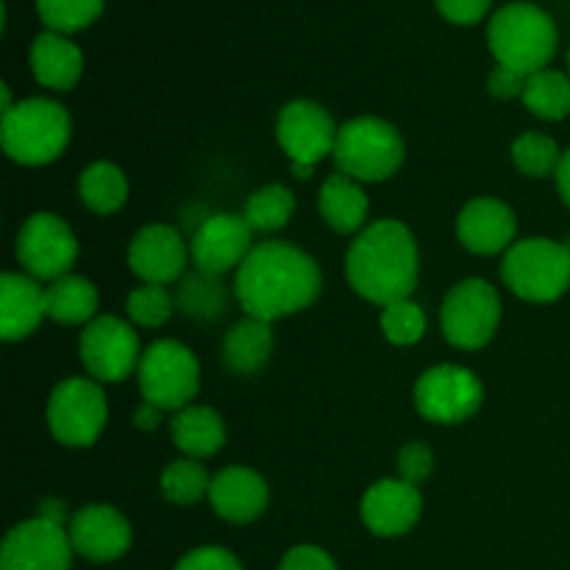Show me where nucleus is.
Segmentation results:
<instances>
[{
	"mask_svg": "<svg viewBox=\"0 0 570 570\" xmlns=\"http://www.w3.org/2000/svg\"><path fill=\"white\" fill-rule=\"evenodd\" d=\"M321 287L317 262L287 243L256 245L234 278V295L245 315L267 323L306 309L321 295Z\"/></svg>",
	"mask_w": 570,
	"mask_h": 570,
	"instance_id": "nucleus-1",
	"label": "nucleus"
},
{
	"mask_svg": "<svg viewBox=\"0 0 570 570\" xmlns=\"http://www.w3.org/2000/svg\"><path fill=\"white\" fill-rule=\"evenodd\" d=\"M345 273L351 287L371 304L406 301L417 284L415 237L401 220L373 223L348 248Z\"/></svg>",
	"mask_w": 570,
	"mask_h": 570,
	"instance_id": "nucleus-2",
	"label": "nucleus"
},
{
	"mask_svg": "<svg viewBox=\"0 0 570 570\" xmlns=\"http://www.w3.org/2000/svg\"><path fill=\"white\" fill-rule=\"evenodd\" d=\"M488 42L495 61L521 76L546 70L557 50V26L540 6L510 3L490 20Z\"/></svg>",
	"mask_w": 570,
	"mask_h": 570,
	"instance_id": "nucleus-3",
	"label": "nucleus"
},
{
	"mask_svg": "<svg viewBox=\"0 0 570 570\" xmlns=\"http://www.w3.org/2000/svg\"><path fill=\"white\" fill-rule=\"evenodd\" d=\"M72 122L61 104L48 98L20 100L0 120V139L17 165L39 167L59 159L70 145Z\"/></svg>",
	"mask_w": 570,
	"mask_h": 570,
	"instance_id": "nucleus-4",
	"label": "nucleus"
},
{
	"mask_svg": "<svg viewBox=\"0 0 570 570\" xmlns=\"http://www.w3.org/2000/svg\"><path fill=\"white\" fill-rule=\"evenodd\" d=\"M507 287L532 304H551L570 289V245L532 237L512 245L501 265Z\"/></svg>",
	"mask_w": 570,
	"mask_h": 570,
	"instance_id": "nucleus-5",
	"label": "nucleus"
},
{
	"mask_svg": "<svg viewBox=\"0 0 570 570\" xmlns=\"http://www.w3.org/2000/svg\"><path fill=\"white\" fill-rule=\"evenodd\" d=\"M404 139L399 128L379 117H356L340 126L334 161L354 181H384L404 165Z\"/></svg>",
	"mask_w": 570,
	"mask_h": 570,
	"instance_id": "nucleus-6",
	"label": "nucleus"
},
{
	"mask_svg": "<svg viewBox=\"0 0 570 570\" xmlns=\"http://www.w3.org/2000/svg\"><path fill=\"white\" fill-rule=\"evenodd\" d=\"M139 390L159 410H184L200 387V367L193 351L176 340L148 345L137 367Z\"/></svg>",
	"mask_w": 570,
	"mask_h": 570,
	"instance_id": "nucleus-7",
	"label": "nucleus"
},
{
	"mask_svg": "<svg viewBox=\"0 0 570 570\" xmlns=\"http://www.w3.org/2000/svg\"><path fill=\"white\" fill-rule=\"evenodd\" d=\"M501 321V298L495 287L482 278H465L454 284L440 309V326L445 340L456 348H484L495 337Z\"/></svg>",
	"mask_w": 570,
	"mask_h": 570,
	"instance_id": "nucleus-8",
	"label": "nucleus"
},
{
	"mask_svg": "<svg viewBox=\"0 0 570 570\" xmlns=\"http://www.w3.org/2000/svg\"><path fill=\"white\" fill-rule=\"evenodd\" d=\"M104 390L92 379H67L53 390L48 401V426L61 445L87 449L100 438L106 426Z\"/></svg>",
	"mask_w": 570,
	"mask_h": 570,
	"instance_id": "nucleus-9",
	"label": "nucleus"
},
{
	"mask_svg": "<svg viewBox=\"0 0 570 570\" xmlns=\"http://www.w3.org/2000/svg\"><path fill=\"white\" fill-rule=\"evenodd\" d=\"M76 256V234L59 215L37 212L22 223L17 234V259L22 271L37 282H56L61 276H70Z\"/></svg>",
	"mask_w": 570,
	"mask_h": 570,
	"instance_id": "nucleus-10",
	"label": "nucleus"
},
{
	"mask_svg": "<svg viewBox=\"0 0 570 570\" xmlns=\"http://www.w3.org/2000/svg\"><path fill=\"white\" fill-rule=\"evenodd\" d=\"M482 382L468 367L438 365L415 384V406L432 423H462L482 406Z\"/></svg>",
	"mask_w": 570,
	"mask_h": 570,
	"instance_id": "nucleus-11",
	"label": "nucleus"
},
{
	"mask_svg": "<svg viewBox=\"0 0 570 570\" xmlns=\"http://www.w3.org/2000/svg\"><path fill=\"white\" fill-rule=\"evenodd\" d=\"M81 362L98 382H122L139 367L142 351L134 328L120 317H95L81 334Z\"/></svg>",
	"mask_w": 570,
	"mask_h": 570,
	"instance_id": "nucleus-12",
	"label": "nucleus"
},
{
	"mask_svg": "<svg viewBox=\"0 0 570 570\" xmlns=\"http://www.w3.org/2000/svg\"><path fill=\"white\" fill-rule=\"evenodd\" d=\"M72 554L65 523L39 515L6 534L0 570H70Z\"/></svg>",
	"mask_w": 570,
	"mask_h": 570,
	"instance_id": "nucleus-13",
	"label": "nucleus"
},
{
	"mask_svg": "<svg viewBox=\"0 0 570 570\" xmlns=\"http://www.w3.org/2000/svg\"><path fill=\"white\" fill-rule=\"evenodd\" d=\"M278 142L289 156V165H312L334 154L340 128L334 126L332 115L312 100H293L282 109L276 122Z\"/></svg>",
	"mask_w": 570,
	"mask_h": 570,
	"instance_id": "nucleus-14",
	"label": "nucleus"
},
{
	"mask_svg": "<svg viewBox=\"0 0 570 570\" xmlns=\"http://www.w3.org/2000/svg\"><path fill=\"white\" fill-rule=\"evenodd\" d=\"M254 228L248 226L243 215H215L200 223L195 232L189 256L206 276H223L232 267H239L248 254L254 250L250 245Z\"/></svg>",
	"mask_w": 570,
	"mask_h": 570,
	"instance_id": "nucleus-15",
	"label": "nucleus"
},
{
	"mask_svg": "<svg viewBox=\"0 0 570 570\" xmlns=\"http://www.w3.org/2000/svg\"><path fill=\"white\" fill-rule=\"evenodd\" d=\"M70 543L89 562H115L131 549V527L109 504H89L72 515Z\"/></svg>",
	"mask_w": 570,
	"mask_h": 570,
	"instance_id": "nucleus-16",
	"label": "nucleus"
},
{
	"mask_svg": "<svg viewBox=\"0 0 570 570\" xmlns=\"http://www.w3.org/2000/svg\"><path fill=\"white\" fill-rule=\"evenodd\" d=\"M187 256L189 250L181 234L165 223L145 226L128 245V267L134 276L142 278L145 284H159V287L178 282L187 267Z\"/></svg>",
	"mask_w": 570,
	"mask_h": 570,
	"instance_id": "nucleus-17",
	"label": "nucleus"
},
{
	"mask_svg": "<svg viewBox=\"0 0 570 570\" xmlns=\"http://www.w3.org/2000/svg\"><path fill=\"white\" fill-rule=\"evenodd\" d=\"M423 499L404 479H382L362 499V521L379 538H401L421 521Z\"/></svg>",
	"mask_w": 570,
	"mask_h": 570,
	"instance_id": "nucleus-18",
	"label": "nucleus"
},
{
	"mask_svg": "<svg viewBox=\"0 0 570 570\" xmlns=\"http://www.w3.org/2000/svg\"><path fill=\"white\" fill-rule=\"evenodd\" d=\"M518 220L515 212L499 198H473L462 206L456 220V237L471 254L493 256L512 248Z\"/></svg>",
	"mask_w": 570,
	"mask_h": 570,
	"instance_id": "nucleus-19",
	"label": "nucleus"
},
{
	"mask_svg": "<svg viewBox=\"0 0 570 570\" xmlns=\"http://www.w3.org/2000/svg\"><path fill=\"white\" fill-rule=\"evenodd\" d=\"M209 501L217 515L228 523H250L267 510L271 490L250 468H226L212 479Z\"/></svg>",
	"mask_w": 570,
	"mask_h": 570,
	"instance_id": "nucleus-20",
	"label": "nucleus"
},
{
	"mask_svg": "<svg viewBox=\"0 0 570 570\" xmlns=\"http://www.w3.org/2000/svg\"><path fill=\"white\" fill-rule=\"evenodd\" d=\"M48 315L45 289L26 273H3L0 278V337L6 343L26 340Z\"/></svg>",
	"mask_w": 570,
	"mask_h": 570,
	"instance_id": "nucleus-21",
	"label": "nucleus"
},
{
	"mask_svg": "<svg viewBox=\"0 0 570 570\" xmlns=\"http://www.w3.org/2000/svg\"><path fill=\"white\" fill-rule=\"evenodd\" d=\"M31 70L42 87L50 89H72L83 72V56L76 42L59 31H45L33 39L31 48Z\"/></svg>",
	"mask_w": 570,
	"mask_h": 570,
	"instance_id": "nucleus-22",
	"label": "nucleus"
},
{
	"mask_svg": "<svg viewBox=\"0 0 570 570\" xmlns=\"http://www.w3.org/2000/svg\"><path fill=\"white\" fill-rule=\"evenodd\" d=\"M173 443L189 454V460H204L217 454L226 443V423L209 406H184L170 421Z\"/></svg>",
	"mask_w": 570,
	"mask_h": 570,
	"instance_id": "nucleus-23",
	"label": "nucleus"
},
{
	"mask_svg": "<svg viewBox=\"0 0 570 570\" xmlns=\"http://www.w3.org/2000/svg\"><path fill=\"white\" fill-rule=\"evenodd\" d=\"M321 215L337 234H354L367 220V195L360 181L343 176H328L321 187Z\"/></svg>",
	"mask_w": 570,
	"mask_h": 570,
	"instance_id": "nucleus-24",
	"label": "nucleus"
},
{
	"mask_svg": "<svg viewBox=\"0 0 570 570\" xmlns=\"http://www.w3.org/2000/svg\"><path fill=\"white\" fill-rule=\"evenodd\" d=\"M273 351V332L271 323L259 321V317H245L239 321L232 332L223 340V360H226L228 371L239 373V376H250L259 371Z\"/></svg>",
	"mask_w": 570,
	"mask_h": 570,
	"instance_id": "nucleus-25",
	"label": "nucleus"
},
{
	"mask_svg": "<svg viewBox=\"0 0 570 570\" xmlns=\"http://www.w3.org/2000/svg\"><path fill=\"white\" fill-rule=\"evenodd\" d=\"M45 304H48V317H53L56 323L81 326L92 323L98 312V289L81 276H61L45 287Z\"/></svg>",
	"mask_w": 570,
	"mask_h": 570,
	"instance_id": "nucleus-26",
	"label": "nucleus"
},
{
	"mask_svg": "<svg viewBox=\"0 0 570 570\" xmlns=\"http://www.w3.org/2000/svg\"><path fill=\"white\" fill-rule=\"evenodd\" d=\"M78 193L83 206L95 215H115L128 198V181L111 161H95L78 178Z\"/></svg>",
	"mask_w": 570,
	"mask_h": 570,
	"instance_id": "nucleus-27",
	"label": "nucleus"
},
{
	"mask_svg": "<svg viewBox=\"0 0 570 570\" xmlns=\"http://www.w3.org/2000/svg\"><path fill=\"white\" fill-rule=\"evenodd\" d=\"M523 106L543 120H562L570 115V76L557 70H540L527 78Z\"/></svg>",
	"mask_w": 570,
	"mask_h": 570,
	"instance_id": "nucleus-28",
	"label": "nucleus"
},
{
	"mask_svg": "<svg viewBox=\"0 0 570 570\" xmlns=\"http://www.w3.org/2000/svg\"><path fill=\"white\" fill-rule=\"evenodd\" d=\"M295 212V195L282 184H267L256 189L245 204L243 217L254 232H278L289 223Z\"/></svg>",
	"mask_w": 570,
	"mask_h": 570,
	"instance_id": "nucleus-29",
	"label": "nucleus"
},
{
	"mask_svg": "<svg viewBox=\"0 0 570 570\" xmlns=\"http://www.w3.org/2000/svg\"><path fill=\"white\" fill-rule=\"evenodd\" d=\"M212 479L198 460H178L170 462L161 473V493L173 504H198L204 495H209Z\"/></svg>",
	"mask_w": 570,
	"mask_h": 570,
	"instance_id": "nucleus-30",
	"label": "nucleus"
},
{
	"mask_svg": "<svg viewBox=\"0 0 570 570\" xmlns=\"http://www.w3.org/2000/svg\"><path fill=\"white\" fill-rule=\"evenodd\" d=\"M512 161L518 170L529 178H549L557 176V167L562 161V150L557 139L546 134H521L512 142Z\"/></svg>",
	"mask_w": 570,
	"mask_h": 570,
	"instance_id": "nucleus-31",
	"label": "nucleus"
},
{
	"mask_svg": "<svg viewBox=\"0 0 570 570\" xmlns=\"http://www.w3.org/2000/svg\"><path fill=\"white\" fill-rule=\"evenodd\" d=\"M37 11L50 31L72 33L98 20L104 0H37Z\"/></svg>",
	"mask_w": 570,
	"mask_h": 570,
	"instance_id": "nucleus-32",
	"label": "nucleus"
},
{
	"mask_svg": "<svg viewBox=\"0 0 570 570\" xmlns=\"http://www.w3.org/2000/svg\"><path fill=\"white\" fill-rule=\"evenodd\" d=\"M382 332L393 345H415L426 334V315L415 301H395L384 306Z\"/></svg>",
	"mask_w": 570,
	"mask_h": 570,
	"instance_id": "nucleus-33",
	"label": "nucleus"
},
{
	"mask_svg": "<svg viewBox=\"0 0 570 570\" xmlns=\"http://www.w3.org/2000/svg\"><path fill=\"white\" fill-rule=\"evenodd\" d=\"M126 312L137 326H165L173 315V298L165 287H159V284H142V287L134 289V293L128 295Z\"/></svg>",
	"mask_w": 570,
	"mask_h": 570,
	"instance_id": "nucleus-34",
	"label": "nucleus"
},
{
	"mask_svg": "<svg viewBox=\"0 0 570 570\" xmlns=\"http://www.w3.org/2000/svg\"><path fill=\"white\" fill-rule=\"evenodd\" d=\"M434 471V456L432 451L423 443H406L404 449L399 451V473L404 482L421 484L429 473Z\"/></svg>",
	"mask_w": 570,
	"mask_h": 570,
	"instance_id": "nucleus-35",
	"label": "nucleus"
},
{
	"mask_svg": "<svg viewBox=\"0 0 570 570\" xmlns=\"http://www.w3.org/2000/svg\"><path fill=\"white\" fill-rule=\"evenodd\" d=\"M176 570H243V566H239V560L232 551L217 549V546H204V549L184 554Z\"/></svg>",
	"mask_w": 570,
	"mask_h": 570,
	"instance_id": "nucleus-36",
	"label": "nucleus"
},
{
	"mask_svg": "<svg viewBox=\"0 0 570 570\" xmlns=\"http://www.w3.org/2000/svg\"><path fill=\"white\" fill-rule=\"evenodd\" d=\"M278 570H337L332 557L326 554L317 546H295L293 551H287Z\"/></svg>",
	"mask_w": 570,
	"mask_h": 570,
	"instance_id": "nucleus-37",
	"label": "nucleus"
},
{
	"mask_svg": "<svg viewBox=\"0 0 570 570\" xmlns=\"http://www.w3.org/2000/svg\"><path fill=\"white\" fill-rule=\"evenodd\" d=\"M493 0H438V9L443 11L445 20L456 22V26H473L488 14Z\"/></svg>",
	"mask_w": 570,
	"mask_h": 570,
	"instance_id": "nucleus-38",
	"label": "nucleus"
},
{
	"mask_svg": "<svg viewBox=\"0 0 570 570\" xmlns=\"http://www.w3.org/2000/svg\"><path fill=\"white\" fill-rule=\"evenodd\" d=\"M527 78L515 70H507V67H495L488 78V87L495 98L510 100V98H523V89H527Z\"/></svg>",
	"mask_w": 570,
	"mask_h": 570,
	"instance_id": "nucleus-39",
	"label": "nucleus"
},
{
	"mask_svg": "<svg viewBox=\"0 0 570 570\" xmlns=\"http://www.w3.org/2000/svg\"><path fill=\"white\" fill-rule=\"evenodd\" d=\"M557 187H560L562 200L570 206V150L562 154L560 167H557Z\"/></svg>",
	"mask_w": 570,
	"mask_h": 570,
	"instance_id": "nucleus-40",
	"label": "nucleus"
},
{
	"mask_svg": "<svg viewBox=\"0 0 570 570\" xmlns=\"http://www.w3.org/2000/svg\"><path fill=\"white\" fill-rule=\"evenodd\" d=\"M134 421H137L139 429H156V423H159V406L145 401V404L137 410V417H134Z\"/></svg>",
	"mask_w": 570,
	"mask_h": 570,
	"instance_id": "nucleus-41",
	"label": "nucleus"
},
{
	"mask_svg": "<svg viewBox=\"0 0 570 570\" xmlns=\"http://www.w3.org/2000/svg\"><path fill=\"white\" fill-rule=\"evenodd\" d=\"M289 167H293V176L295 178H309L312 170H315V167H312V165H298V161H293V165H289Z\"/></svg>",
	"mask_w": 570,
	"mask_h": 570,
	"instance_id": "nucleus-42",
	"label": "nucleus"
},
{
	"mask_svg": "<svg viewBox=\"0 0 570 570\" xmlns=\"http://www.w3.org/2000/svg\"><path fill=\"white\" fill-rule=\"evenodd\" d=\"M568 72H570V53H568Z\"/></svg>",
	"mask_w": 570,
	"mask_h": 570,
	"instance_id": "nucleus-43",
	"label": "nucleus"
}]
</instances>
